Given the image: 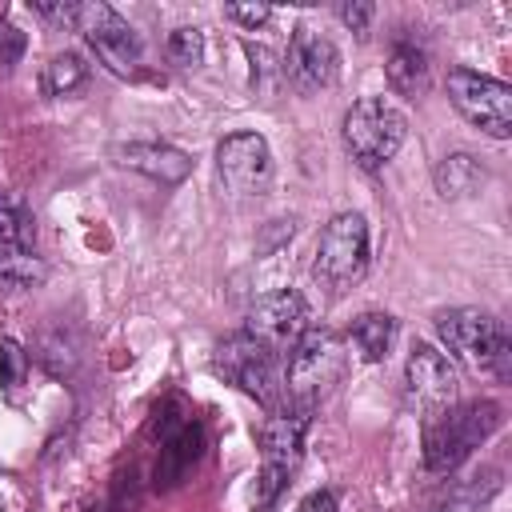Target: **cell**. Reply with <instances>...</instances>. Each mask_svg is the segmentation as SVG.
Returning <instances> with one entry per match:
<instances>
[{"label":"cell","instance_id":"8992f818","mask_svg":"<svg viewBox=\"0 0 512 512\" xmlns=\"http://www.w3.org/2000/svg\"><path fill=\"white\" fill-rule=\"evenodd\" d=\"M368 220L360 212H340L320 228L316 256H312V276L328 284L332 292L356 284L368 272Z\"/></svg>","mask_w":512,"mask_h":512},{"label":"cell","instance_id":"7402d4cb","mask_svg":"<svg viewBox=\"0 0 512 512\" xmlns=\"http://www.w3.org/2000/svg\"><path fill=\"white\" fill-rule=\"evenodd\" d=\"M40 280H44V264H40L36 248L0 252V284H8V288H32Z\"/></svg>","mask_w":512,"mask_h":512},{"label":"cell","instance_id":"83f0119b","mask_svg":"<svg viewBox=\"0 0 512 512\" xmlns=\"http://www.w3.org/2000/svg\"><path fill=\"white\" fill-rule=\"evenodd\" d=\"M72 8H76V4H64V0H56V4L32 0V12L44 16V20H56V24H72Z\"/></svg>","mask_w":512,"mask_h":512},{"label":"cell","instance_id":"5bb4252c","mask_svg":"<svg viewBox=\"0 0 512 512\" xmlns=\"http://www.w3.org/2000/svg\"><path fill=\"white\" fill-rule=\"evenodd\" d=\"M112 156L132 168V172H144L160 184H180L188 172H192V160L188 152L172 148V144H160V140H132V144H116Z\"/></svg>","mask_w":512,"mask_h":512},{"label":"cell","instance_id":"277c9868","mask_svg":"<svg viewBox=\"0 0 512 512\" xmlns=\"http://www.w3.org/2000/svg\"><path fill=\"white\" fill-rule=\"evenodd\" d=\"M340 136H344L348 156H352L360 168L376 172V168H384V164L400 152V144H404V136H408V120H404V112L392 108L384 96H364V100H356V104L344 112Z\"/></svg>","mask_w":512,"mask_h":512},{"label":"cell","instance_id":"603a6c76","mask_svg":"<svg viewBox=\"0 0 512 512\" xmlns=\"http://www.w3.org/2000/svg\"><path fill=\"white\" fill-rule=\"evenodd\" d=\"M164 52H168V60H172L176 68H196V64L204 60V32L192 28V24H180V28L168 32Z\"/></svg>","mask_w":512,"mask_h":512},{"label":"cell","instance_id":"30bf717a","mask_svg":"<svg viewBox=\"0 0 512 512\" xmlns=\"http://www.w3.org/2000/svg\"><path fill=\"white\" fill-rule=\"evenodd\" d=\"M308 328H312L308 324V300L296 288H276V292L260 296L244 320V336H252L256 344H264L276 356H284Z\"/></svg>","mask_w":512,"mask_h":512},{"label":"cell","instance_id":"6da1fadb","mask_svg":"<svg viewBox=\"0 0 512 512\" xmlns=\"http://www.w3.org/2000/svg\"><path fill=\"white\" fill-rule=\"evenodd\" d=\"M504 424V408L496 400H468L428 412L424 420V468L444 476L460 468L496 428Z\"/></svg>","mask_w":512,"mask_h":512},{"label":"cell","instance_id":"e0dca14e","mask_svg":"<svg viewBox=\"0 0 512 512\" xmlns=\"http://www.w3.org/2000/svg\"><path fill=\"white\" fill-rule=\"evenodd\" d=\"M500 468H484V472H476L472 480H460L440 504H436V512H488V504L496 500V492H500Z\"/></svg>","mask_w":512,"mask_h":512},{"label":"cell","instance_id":"4fadbf2b","mask_svg":"<svg viewBox=\"0 0 512 512\" xmlns=\"http://www.w3.org/2000/svg\"><path fill=\"white\" fill-rule=\"evenodd\" d=\"M404 384H408V396L424 412H440L456 396V368L448 352H440L436 344H412L404 360Z\"/></svg>","mask_w":512,"mask_h":512},{"label":"cell","instance_id":"f1b7e54d","mask_svg":"<svg viewBox=\"0 0 512 512\" xmlns=\"http://www.w3.org/2000/svg\"><path fill=\"white\" fill-rule=\"evenodd\" d=\"M248 56H252V84L264 80V76H280V64H272L268 48H252V44H248Z\"/></svg>","mask_w":512,"mask_h":512},{"label":"cell","instance_id":"9a60e30c","mask_svg":"<svg viewBox=\"0 0 512 512\" xmlns=\"http://www.w3.org/2000/svg\"><path fill=\"white\" fill-rule=\"evenodd\" d=\"M388 84L396 96H420L428 88V76H432V60H428V48L416 40V36H400L388 52Z\"/></svg>","mask_w":512,"mask_h":512},{"label":"cell","instance_id":"3957f363","mask_svg":"<svg viewBox=\"0 0 512 512\" xmlns=\"http://www.w3.org/2000/svg\"><path fill=\"white\" fill-rule=\"evenodd\" d=\"M312 428V404H284L272 408V416L260 428V472H256V488L252 500L256 508H268L280 488L288 484V476L296 472L300 456H304V436Z\"/></svg>","mask_w":512,"mask_h":512},{"label":"cell","instance_id":"2e32d148","mask_svg":"<svg viewBox=\"0 0 512 512\" xmlns=\"http://www.w3.org/2000/svg\"><path fill=\"white\" fill-rule=\"evenodd\" d=\"M432 180H436V192H440L444 200H464V196H472V192L484 184V168H480L476 156L452 152V156H444V160L436 164Z\"/></svg>","mask_w":512,"mask_h":512},{"label":"cell","instance_id":"7c38bea8","mask_svg":"<svg viewBox=\"0 0 512 512\" xmlns=\"http://www.w3.org/2000/svg\"><path fill=\"white\" fill-rule=\"evenodd\" d=\"M336 72H340V52H336V44H332L324 32L300 24V28L292 32L288 48H284L280 76H284L296 92L312 96V92H320V88H332V84H336Z\"/></svg>","mask_w":512,"mask_h":512},{"label":"cell","instance_id":"cb8c5ba5","mask_svg":"<svg viewBox=\"0 0 512 512\" xmlns=\"http://www.w3.org/2000/svg\"><path fill=\"white\" fill-rule=\"evenodd\" d=\"M24 372H28V352L16 340L0 336V384L4 388H16L24 380Z\"/></svg>","mask_w":512,"mask_h":512},{"label":"cell","instance_id":"52a82bcc","mask_svg":"<svg viewBox=\"0 0 512 512\" xmlns=\"http://www.w3.org/2000/svg\"><path fill=\"white\" fill-rule=\"evenodd\" d=\"M216 372L236 384L240 392H248L252 400H260L264 408H276L284 396V364L276 352H268L264 344H256L252 336L236 332L216 348Z\"/></svg>","mask_w":512,"mask_h":512},{"label":"cell","instance_id":"9c48e42d","mask_svg":"<svg viewBox=\"0 0 512 512\" xmlns=\"http://www.w3.org/2000/svg\"><path fill=\"white\" fill-rule=\"evenodd\" d=\"M72 28L88 40V48L100 56V64L116 76H136L140 72V40L128 28V20L100 0H84L72 8Z\"/></svg>","mask_w":512,"mask_h":512},{"label":"cell","instance_id":"7a4b0ae2","mask_svg":"<svg viewBox=\"0 0 512 512\" xmlns=\"http://www.w3.org/2000/svg\"><path fill=\"white\" fill-rule=\"evenodd\" d=\"M436 336L444 352L464 360L476 372L508 376L512 372V340L504 320H496L484 308H448L436 316Z\"/></svg>","mask_w":512,"mask_h":512},{"label":"cell","instance_id":"ba28073f","mask_svg":"<svg viewBox=\"0 0 512 512\" xmlns=\"http://www.w3.org/2000/svg\"><path fill=\"white\" fill-rule=\"evenodd\" d=\"M448 100L484 136H492V140L512 136V88L504 80L472 72V68H452L448 72Z\"/></svg>","mask_w":512,"mask_h":512},{"label":"cell","instance_id":"ffe728a7","mask_svg":"<svg viewBox=\"0 0 512 512\" xmlns=\"http://www.w3.org/2000/svg\"><path fill=\"white\" fill-rule=\"evenodd\" d=\"M84 80H88V64L76 52H56L44 64V92L48 96H72L84 88Z\"/></svg>","mask_w":512,"mask_h":512},{"label":"cell","instance_id":"8fae6325","mask_svg":"<svg viewBox=\"0 0 512 512\" xmlns=\"http://www.w3.org/2000/svg\"><path fill=\"white\" fill-rule=\"evenodd\" d=\"M216 176L232 196H260L272 180V152L260 132H232L216 144Z\"/></svg>","mask_w":512,"mask_h":512},{"label":"cell","instance_id":"484cf974","mask_svg":"<svg viewBox=\"0 0 512 512\" xmlns=\"http://www.w3.org/2000/svg\"><path fill=\"white\" fill-rule=\"evenodd\" d=\"M336 16H340L344 28H352L356 36H364L368 24H372V16H376V8L372 4H336Z\"/></svg>","mask_w":512,"mask_h":512},{"label":"cell","instance_id":"4316f807","mask_svg":"<svg viewBox=\"0 0 512 512\" xmlns=\"http://www.w3.org/2000/svg\"><path fill=\"white\" fill-rule=\"evenodd\" d=\"M224 16L236 20V24H244V28H260L272 16V8L268 4H224Z\"/></svg>","mask_w":512,"mask_h":512},{"label":"cell","instance_id":"d6986e66","mask_svg":"<svg viewBox=\"0 0 512 512\" xmlns=\"http://www.w3.org/2000/svg\"><path fill=\"white\" fill-rule=\"evenodd\" d=\"M200 440H204L200 428H196V424H184V428L160 448V468H156V476H160L164 484H176V480L184 476V468L200 456Z\"/></svg>","mask_w":512,"mask_h":512},{"label":"cell","instance_id":"ac0fdd59","mask_svg":"<svg viewBox=\"0 0 512 512\" xmlns=\"http://www.w3.org/2000/svg\"><path fill=\"white\" fill-rule=\"evenodd\" d=\"M352 344L360 348V356L368 360V364H376V360H384L388 352H392V340H396V320L388 316V312H364V316H356L352 320Z\"/></svg>","mask_w":512,"mask_h":512},{"label":"cell","instance_id":"44dd1931","mask_svg":"<svg viewBox=\"0 0 512 512\" xmlns=\"http://www.w3.org/2000/svg\"><path fill=\"white\" fill-rule=\"evenodd\" d=\"M36 228H32V216L20 200H8L0 196V252H24V248H36Z\"/></svg>","mask_w":512,"mask_h":512},{"label":"cell","instance_id":"5b68a950","mask_svg":"<svg viewBox=\"0 0 512 512\" xmlns=\"http://www.w3.org/2000/svg\"><path fill=\"white\" fill-rule=\"evenodd\" d=\"M344 372V340L332 328H308L284 352V392L292 404H312Z\"/></svg>","mask_w":512,"mask_h":512},{"label":"cell","instance_id":"f546056e","mask_svg":"<svg viewBox=\"0 0 512 512\" xmlns=\"http://www.w3.org/2000/svg\"><path fill=\"white\" fill-rule=\"evenodd\" d=\"M296 512H340V508H336V496L332 492H308L296 504Z\"/></svg>","mask_w":512,"mask_h":512},{"label":"cell","instance_id":"d4e9b609","mask_svg":"<svg viewBox=\"0 0 512 512\" xmlns=\"http://www.w3.org/2000/svg\"><path fill=\"white\" fill-rule=\"evenodd\" d=\"M24 48H28L24 32L12 28V24H0V68H12V64L24 56Z\"/></svg>","mask_w":512,"mask_h":512}]
</instances>
